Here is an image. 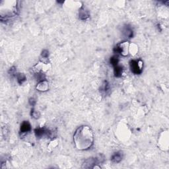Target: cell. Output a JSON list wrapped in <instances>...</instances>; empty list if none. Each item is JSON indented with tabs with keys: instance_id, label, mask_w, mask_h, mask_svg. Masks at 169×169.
I'll list each match as a JSON object with an SVG mask.
<instances>
[{
	"instance_id": "cell-1",
	"label": "cell",
	"mask_w": 169,
	"mask_h": 169,
	"mask_svg": "<svg viewBox=\"0 0 169 169\" xmlns=\"http://www.w3.org/2000/svg\"><path fill=\"white\" fill-rule=\"evenodd\" d=\"M94 137L91 128L87 126L79 127L73 136V141L79 150H87L93 144Z\"/></svg>"
},
{
	"instance_id": "cell-2",
	"label": "cell",
	"mask_w": 169,
	"mask_h": 169,
	"mask_svg": "<svg viewBox=\"0 0 169 169\" xmlns=\"http://www.w3.org/2000/svg\"><path fill=\"white\" fill-rule=\"evenodd\" d=\"M17 12V2L2 1L0 3V14L1 17H9L15 15Z\"/></svg>"
},
{
	"instance_id": "cell-3",
	"label": "cell",
	"mask_w": 169,
	"mask_h": 169,
	"mask_svg": "<svg viewBox=\"0 0 169 169\" xmlns=\"http://www.w3.org/2000/svg\"><path fill=\"white\" fill-rule=\"evenodd\" d=\"M50 67V66L49 63L40 62L37 64V65H35L33 67L32 70L34 71V73L39 74V73H42L44 72H46V71L48 70Z\"/></svg>"
},
{
	"instance_id": "cell-4",
	"label": "cell",
	"mask_w": 169,
	"mask_h": 169,
	"mask_svg": "<svg viewBox=\"0 0 169 169\" xmlns=\"http://www.w3.org/2000/svg\"><path fill=\"white\" fill-rule=\"evenodd\" d=\"M168 131L163 132L161 134L159 138V141H158V144H159V147L161 149L163 150H168Z\"/></svg>"
},
{
	"instance_id": "cell-5",
	"label": "cell",
	"mask_w": 169,
	"mask_h": 169,
	"mask_svg": "<svg viewBox=\"0 0 169 169\" xmlns=\"http://www.w3.org/2000/svg\"><path fill=\"white\" fill-rule=\"evenodd\" d=\"M129 46L130 43L128 42H124L119 45V52H120L123 56H127L129 54Z\"/></svg>"
},
{
	"instance_id": "cell-6",
	"label": "cell",
	"mask_w": 169,
	"mask_h": 169,
	"mask_svg": "<svg viewBox=\"0 0 169 169\" xmlns=\"http://www.w3.org/2000/svg\"><path fill=\"white\" fill-rule=\"evenodd\" d=\"M37 89L39 91H46L48 89V83L46 81H40L37 86Z\"/></svg>"
},
{
	"instance_id": "cell-7",
	"label": "cell",
	"mask_w": 169,
	"mask_h": 169,
	"mask_svg": "<svg viewBox=\"0 0 169 169\" xmlns=\"http://www.w3.org/2000/svg\"><path fill=\"white\" fill-rule=\"evenodd\" d=\"M137 52H138V46L136 45V44L134 43L130 44V46H129V53H130V54L132 56H135Z\"/></svg>"
},
{
	"instance_id": "cell-8",
	"label": "cell",
	"mask_w": 169,
	"mask_h": 169,
	"mask_svg": "<svg viewBox=\"0 0 169 169\" xmlns=\"http://www.w3.org/2000/svg\"><path fill=\"white\" fill-rule=\"evenodd\" d=\"M58 145V141L57 139H54L52 141H50V144L48 145V148L50 149V150H52V149H54Z\"/></svg>"
},
{
	"instance_id": "cell-9",
	"label": "cell",
	"mask_w": 169,
	"mask_h": 169,
	"mask_svg": "<svg viewBox=\"0 0 169 169\" xmlns=\"http://www.w3.org/2000/svg\"><path fill=\"white\" fill-rule=\"evenodd\" d=\"M29 129H30V126H29V124H28V122H25L23 124V126L21 127L22 131L26 132L29 130Z\"/></svg>"
}]
</instances>
